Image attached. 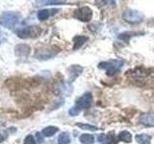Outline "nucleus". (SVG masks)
Masks as SVG:
<instances>
[{
  "label": "nucleus",
  "mask_w": 154,
  "mask_h": 144,
  "mask_svg": "<svg viewBox=\"0 0 154 144\" xmlns=\"http://www.w3.org/2000/svg\"><path fill=\"white\" fill-rule=\"evenodd\" d=\"M79 139H80V142H82L83 144H93L94 142V136L93 134H83Z\"/></svg>",
  "instance_id": "16"
},
{
  "label": "nucleus",
  "mask_w": 154,
  "mask_h": 144,
  "mask_svg": "<svg viewBox=\"0 0 154 144\" xmlns=\"http://www.w3.org/2000/svg\"><path fill=\"white\" fill-rule=\"evenodd\" d=\"M140 123L146 127H154V113L143 112L140 116Z\"/></svg>",
  "instance_id": "8"
},
{
  "label": "nucleus",
  "mask_w": 154,
  "mask_h": 144,
  "mask_svg": "<svg viewBox=\"0 0 154 144\" xmlns=\"http://www.w3.org/2000/svg\"><path fill=\"white\" fill-rule=\"evenodd\" d=\"M143 33H141V32H124V33L119 34L118 36V38L120 40L127 42L130 40V38L135 37V36H139V35H143Z\"/></svg>",
  "instance_id": "12"
},
{
  "label": "nucleus",
  "mask_w": 154,
  "mask_h": 144,
  "mask_svg": "<svg viewBox=\"0 0 154 144\" xmlns=\"http://www.w3.org/2000/svg\"><path fill=\"white\" fill-rule=\"evenodd\" d=\"M88 40V38L85 36H76L73 38V50H77L83 46L84 43Z\"/></svg>",
  "instance_id": "11"
},
{
  "label": "nucleus",
  "mask_w": 154,
  "mask_h": 144,
  "mask_svg": "<svg viewBox=\"0 0 154 144\" xmlns=\"http://www.w3.org/2000/svg\"><path fill=\"white\" fill-rule=\"evenodd\" d=\"M6 40H7L6 35H5L3 32L0 31V44H1V43H3V42H5Z\"/></svg>",
  "instance_id": "24"
},
{
  "label": "nucleus",
  "mask_w": 154,
  "mask_h": 144,
  "mask_svg": "<svg viewBox=\"0 0 154 144\" xmlns=\"http://www.w3.org/2000/svg\"><path fill=\"white\" fill-rule=\"evenodd\" d=\"M42 134L41 133H37L36 134V137H37V140L38 141V143H42L43 141V137L42 136Z\"/></svg>",
  "instance_id": "25"
},
{
  "label": "nucleus",
  "mask_w": 154,
  "mask_h": 144,
  "mask_svg": "<svg viewBox=\"0 0 154 144\" xmlns=\"http://www.w3.org/2000/svg\"><path fill=\"white\" fill-rule=\"evenodd\" d=\"M135 140H136L139 144H149L151 140V136H148L146 134H137L135 136Z\"/></svg>",
  "instance_id": "13"
},
{
  "label": "nucleus",
  "mask_w": 154,
  "mask_h": 144,
  "mask_svg": "<svg viewBox=\"0 0 154 144\" xmlns=\"http://www.w3.org/2000/svg\"><path fill=\"white\" fill-rule=\"evenodd\" d=\"M18 38L26 40V38H37L41 35L42 29L38 26H25V27H20L14 30Z\"/></svg>",
  "instance_id": "4"
},
{
  "label": "nucleus",
  "mask_w": 154,
  "mask_h": 144,
  "mask_svg": "<svg viewBox=\"0 0 154 144\" xmlns=\"http://www.w3.org/2000/svg\"><path fill=\"white\" fill-rule=\"evenodd\" d=\"M119 140L120 141H123V142H126V143H130L132 141V136L131 134L127 131H122L119 134L118 136Z\"/></svg>",
  "instance_id": "15"
},
{
  "label": "nucleus",
  "mask_w": 154,
  "mask_h": 144,
  "mask_svg": "<svg viewBox=\"0 0 154 144\" xmlns=\"http://www.w3.org/2000/svg\"><path fill=\"white\" fill-rule=\"evenodd\" d=\"M93 102V94L91 92H86L76 100L75 106L69 110V113L71 116H76L80 113L82 110L88 109Z\"/></svg>",
  "instance_id": "1"
},
{
  "label": "nucleus",
  "mask_w": 154,
  "mask_h": 144,
  "mask_svg": "<svg viewBox=\"0 0 154 144\" xmlns=\"http://www.w3.org/2000/svg\"><path fill=\"white\" fill-rule=\"evenodd\" d=\"M73 16L74 17H76L77 19H79L81 21L89 22L91 19L93 18V11H91V9L89 7H82V8L75 10Z\"/></svg>",
  "instance_id": "6"
},
{
  "label": "nucleus",
  "mask_w": 154,
  "mask_h": 144,
  "mask_svg": "<svg viewBox=\"0 0 154 144\" xmlns=\"http://www.w3.org/2000/svg\"><path fill=\"white\" fill-rule=\"evenodd\" d=\"M38 5H59L65 4V1H36Z\"/></svg>",
  "instance_id": "21"
},
{
  "label": "nucleus",
  "mask_w": 154,
  "mask_h": 144,
  "mask_svg": "<svg viewBox=\"0 0 154 144\" xmlns=\"http://www.w3.org/2000/svg\"><path fill=\"white\" fill-rule=\"evenodd\" d=\"M5 138H6V136H4L3 134H2L1 133H0V143L3 142V141L5 140Z\"/></svg>",
  "instance_id": "26"
},
{
  "label": "nucleus",
  "mask_w": 154,
  "mask_h": 144,
  "mask_svg": "<svg viewBox=\"0 0 154 144\" xmlns=\"http://www.w3.org/2000/svg\"><path fill=\"white\" fill-rule=\"evenodd\" d=\"M23 144H37L36 141H35V138L33 137V136H31V134H29V136H27L25 137V139H24V142Z\"/></svg>",
  "instance_id": "22"
},
{
  "label": "nucleus",
  "mask_w": 154,
  "mask_h": 144,
  "mask_svg": "<svg viewBox=\"0 0 154 144\" xmlns=\"http://www.w3.org/2000/svg\"><path fill=\"white\" fill-rule=\"evenodd\" d=\"M119 141L118 136L114 134V132L109 133V134L107 136V143L108 144H117Z\"/></svg>",
  "instance_id": "19"
},
{
  "label": "nucleus",
  "mask_w": 154,
  "mask_h": 144,
  "mask_svg": "<svg viewBox=\"0 0 154 144\" xmlns=\"http://www.w3.org/2000/svg\"><path fill=\"white\" fill-rule=\"evenodd\" d=\"M77 126L79 128L83 129V130H89V131H97L98 128L97 127H94L93 125H90V124H84V123H77L76 124Z\"/></svg>",
  "instance_id": "20"
},
{
  "label": "nucleus",
  "mask_w": 154,
  "mask_h": 144,
  "mask_svg": "<svg viewBox=\"0 0 154 144\" xmlns=\"http://www.w3.org/2000/svg\"><path fill=\"white\" fill-rule=\"evenodd\" d=\"M59 52V50H55L54 47L51 48H40L37 49L35 57L38 60H48L51 59L52 57H54L57 53Z\"/></svg>",
  "instance_id": "7"
},
{
  "label": "nucleus",
  "mask_w": 154,
  "mask_h": 144,
  "mask_svg": "<svg viewBox=\"0 0 154 144\" xmlns=\"http://www.w3.org/2000/svg\"><path fill=\"white\" fill-rule=\"evenodd\" d=\"M20 14L17 12H3L0 16V24L8 29H12L19 22Z\"/></svg>",
  "instance_id": "3"
},
{
  "label": "nucleus",
  "mask_w": 154,
  "mask_h": 144,
  "mask_svg": "<svg viewBox=\"0 0 154 144\" xmlns=\"http://www.w3.org/2000/svg\"><path fill=\"white\" fill-rule=\"evenodd\" d=\"M50 12L52 11H49V10H41V11L38 12V18L40 19V20H45L50 16Z\"/></svg>",
  "instance_id": "18"
},
{
  "label": "nucleus",
  "mask_w": 154,
  "mask_h": 144,
  "mask_svg": "<svg viewBox=\"0 0 154 144\" xmlns=\"http://www.w3.org/2000/svg\"><path fill=\"white\" fill-rule=\"evenodd\" d=\"M70 137L67 133H62L58 137V144H69Z\"/></svg>",
  "instance_id": "17"
},
{
  "label": "nucleus",
  "mask_w": 154,
  "mask_h": 144,
  "mask_svg": "<svg viewBox=\"0 0 154 144\" xmlns=\"http://www.w3.org/2000/svg\"><path fill=\"white\" fill-rule=\"evenodd\" d=\"M83 71V67L79 66V65H71L69 68V81L73 82V80H75L77 77H78L81 72Z\"/></svg>",
  "instance_id": "10"
},
{
  "label": "nucleus",
  "mask_w": 154,
  "mask_h": 144,
  "mask_svg": "<svg viewBox=\"0 0 154 144\" xmlns=\"http://www.w3.org/2000/svg\"><path fill=\"white\" fill-rule=\"evenodd\" d=\"M122 17L124 20L128 23L138 24V23H141L143 20L144 16L143 13L136 11V10H126V11L123 12Z\"/></svg>",
  "instance_id": "5"
},
{
  "label": "nucleus",
  "mask_w": 154,
  "mask_h": 144,
  "mask_svg": "<svg viewBox=\"0 0 154 144\" xmlns=\"http://www.w3.org/2000/svg\"><path fill=\"white\" fill-rule=\"evenodd\" d=\"M97 140L99 142H107V136H105V134H99L98 137H97Z\"/></svg>",
  "instance_id": "23"
},
{
  "label": "nucleus",
  "mask_w": 154,
  "mask_h": 144,
  "mask_svg": "<svg viewBox=\"0 0 154 144\" xmlns=\"http://www.w3.org/2000/svg\"><path fill=\"white\" fill-rule=\"evenodd\" d=\"M31 48L27 44H18L14 47V54L19 58H26L30 54Z\"/></svg>",
  "instance_id": "9"
},
{
  "label": "nucleus",
  "mask_w": 154,
  "mask_h": 144,
  "mask_svg": "<svg viewBox=\"0 0 154 144\" xmlns=\"http://www.w3.org/2000/svg\"><path fill=\"white\" fill-rule=\"evenodd\" d=\"M59 131V129L57 127H54V126H48L46 128H45L42 131V134L43 136H46V137H50L52 136H54V134Z\"/></svg>",
  "instance_id": "14"
},
{
  "label": "nucleus",
  "mask_w": 154,
  "mask_h": 144,
  "mask_svg": "<svg viewBox=\"0 0 154 144\" xmlns=\"http://www.w3.org/2000/svg\"><path fill=\"white\" fill-rule=\"evenodd\" d=\"M124 62L122 60H110L107 62H102L98 64L100 69H104L108 76H114L118 73L122 67Z\"/></svg>",
  "instance_id": "2"
}]
</instances>
